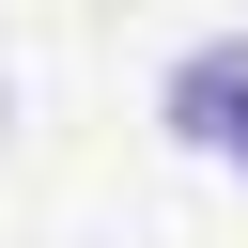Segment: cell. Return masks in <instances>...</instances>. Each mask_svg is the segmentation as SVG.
<instances>
[{
    "label": "cell",
    "instance_id": "7a4b0ae2",
    "mask_svg": "<svg viewBox=\"0 0 248 248\" xmlns=\"http://www.w3.org/2000/svg\"><path fill=\"white\" fill-rule=\"evenodd\" d=\"M217 155H232V170H248V124H232V140H217Z\"/></svg>",
    "mask_w": 248,
    "mask_h": 248
},
{
    "label": "cell",
    "instance_id": "6da1fadb",
    "mask_svg": "<svg viewBox=\"0 0 248 248\" xmlns=\"http://www.w3.org/2000/svg\"><path fill=\"white\" fill-rule=\"evenodd\" d=\"M232 124H248V46H186V62H170V140L217 155Z\"/></svg>",
    "mask_w": 248,
    "mask_h": 248
}]
</instances>
